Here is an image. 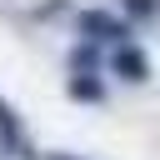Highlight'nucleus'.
Wrapping results in <instances>:
<instances>
[{
	"instance_id": "obj_6",
	"label": "nucleus",
	"mask_w": 160,
	"mask_h": 160,
	"mask_svg": "<svg viewBox=\"0 0 160 160\" xmlns=\"http://www.w3.org/2000/svg\"><path fill=\"white\" fill-rule=\"evenodd\" d=\"M70 95H75V100H90V105H95V100H105V85H100L95 75H70Z\"/></svg>"
},
{
	"instance_id": "obj_4",
	"label": "nucleus",
	"mask_w": 160,
	"mask_h": 160,
	"mask_svg": "<svg viewBox=\"0 0 160 160\" xmlns=\"http://www.w3.org/2000/svg\"><path fill=\"white\" fill-rule=\"evenodd\" d=\"M95 65H100V50H95L90 40L70 50V75H95Z\"/></svg>"
},
{
	"instance_id": "obj_3",
	"label": "nucleus",
	"mask_w": 160,
	"mask_h": 160,
	"mask_svg": "<svg viewBox=\"0 0 160 160\" xmlns=\"http://www.w3.org/2000/svg\"><path fill=\"white\" fill-rule=\"evenodd\" d=\"M0 145L5 150H15V155H30V145H25V130H20V120H15V110L0 100Z\"/></svg>"
},
{
	"instance_id": "obj_7",
	"label": "nucleus",
	"mask_w": 160,
	"mask_h": 160,
	"mask_svg": "<svg viewBox=\"0 0 160 160\" xmlns=\"http://www.w3.org/2000/svg\"><path fill=\"white\" fill-rule=\"evenodd\" d=\"M40 160H75V155H40Z\"/></svg>"
},
{
	"instance_id": "obj_1",
	"label": "nucleus",
	"mask_w": 160,
	"mask_h": 160,
	"mask_svg": "<svg viewBox=\"0 0 160 160\" xmlns=\"http://www.w3.org/2000/svg\"><path fill=\"white\" fill-rule=\"evenodd\" d=\"M75 25H80V35L90 45H125L130 40V20L115 15V10H80Z\"/></svg>"
},
{
	"instance_id": "obj_2",
	"label": "nucleus",
	"mask_w": 160,
	"mask_h": 160,
	"mask_svg": "<svg viewBox=\"0 0 160 160\" xmlns=\"http://www.w3.org/2000/svg\"><path fill=\"white\" fill-rule=\"evenodd\" d=\"M110 70H115L125 85H145V80H150V60H145V50H140L135 40H125V45L110 50Z\"/></svg>"
},
{
	"instance_id": "obj_5",
	"label": "nucleus",
	"mask_w": 160,
	"mask_h": 160,
	"mask_svg": "<svg viewBox=\"0 0 160 160\" xmlns=\"http://www.w3.org/2000/svg\"><path fill=\"white\" fill-rule=\"evenodd\" d=\"M120 15H125L130 25H145V20L160 15V0H120Z\"/></svg>"
}]
</instances>
